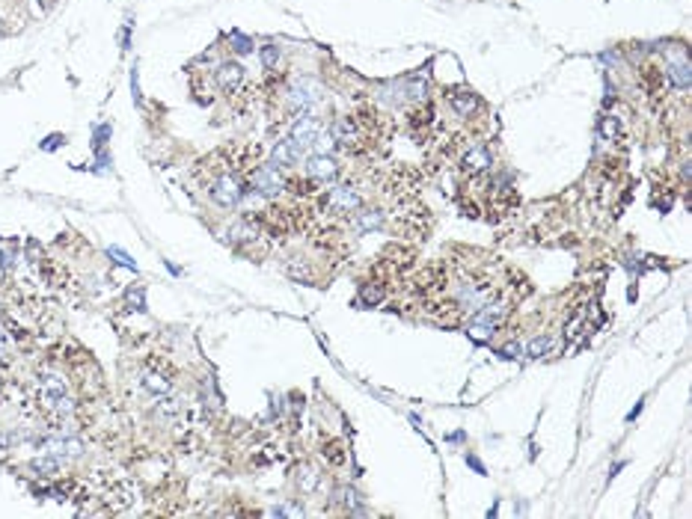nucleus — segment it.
<instances>
[{"mask_svg": "<svg viewBox=\"0 0 692 519\" xmlns=\"http://www.w3.org/2000/svg\"><path fill=\"white\" fill-rule=\"evenodd\" d=\"M378 134H381V116L372 104H363L360 110H354L345 119H339L336 125V143H339L348 155H365L378 146Z\"/></svg>", "mask_w": 692, "mask_h": 519, "instance_id": "1", "label": "nucleus"}, {"mask_svg": "<svg viewBox=\"0 0 692 519\" xmlns=\"http://www.w3.org/2000/svg\"><path fill=\"white\" fill-rule=\"evenodd\" d=\"M134 496H137V490H134V484L128 481V478H119V475H102V478H95V484H93V493L86 496V498H93L95 502V507L90 513H122V511H128V507L134 505Z\"/></svg>", "mask_w": 692, "mask_h": 519, "instance_id": "2", "label": "nucleus"}, {"mask_svg": "<svg viewBox=\"0 0 692 519\" xmlns=\"http://www.w3.org/2000/svg\"><path fill=\"white\" fill-rule=\"evenodd\" d=\"M363 208V193L354 184H336L333 190L321 196V217H327L330 223H342V219L354 217Z\"/></svg>", "mask_w": 692, "mask_h": 519, "instance_id": "3", "label": "nucleus"}, {"mask_svg": "<svg viewBox=\"0 0 692 519\" xmlns=\"http://www.w3.org/2000/svg\"><path fill=\"white\" fill-rule=\"evenodd\" d=\"M205 187H209V199L217 208H235L244 199V193L250 190L247 178L238 175V173H220V175H214Z\"/></svg>", "mask_w": 692, "mask_h": 519, "instance_id": "4", "label": "nucleus"}, {"mask_svg": "<svg viewBox=\"0 0 692 519\" xmlns=\"http://www.w3.org/2000/svg\"><path fill=\"white\" fill-rule=\"evenodd\" d=\"M229 237H232V244L238 246V253H244V255L262 258L265 253H268V241H265V232H262V226L256 223L253 217H244L241 223H235V226L229 228Z\"/></svg>", "mask_w": 692, "mask_h": 519, "instance_id": "5", "label": "nucleus"}, {"mask_svg": "<svg viewBox=\"0 0 692 519\" xmlns=\"http://www.w3.org/2000/svg\"><path fill=\"white\" fill-rule=\"evenodd\" d=\"M140 383H143V389L149 395H157V398L170 395L173 386H175L170 362H164V359H146L143 371H140Z\"/></svg>", "mask_w": 692, "mask_h": 519, "instance_id": "6", "label": "nucleus"}, {"mask_svg": "<svg viewBox=\"0 0 692 519\" xmlns=\"http://www.w3.org/2000/svg\"><path fill=\"white\" fill-rule=\"evenodd\" d=\"M247 184H250V190L259 193V196H280L282 187H285V175H282V169L271 161V164L256 166L250 173V178H247Z\"/></svg>", "mask_w": 692, "mask_h": 519, "instance_id": "7", "label": "nucleus"}, {"mask_svg": "<svg viewBox=\"0 0 692 519\" xmlns=\"http://www.w3.org/2000/svg\"><path fill=\"white\" fill-rule=\"evenodd\" d=\"M321 131H324V119H318V116H312L309 110H303V113L294 119L291 122V131H289V139L294 146L300 148V152L306 155L309 148L315 146V139L321 137Z\"/></svg>", "mask_w": 692, "mask_h": 519, "instance_id": "8", "label": "nucleus"}, {"mask_svg": "<svg viewBox=\"0 0 692 519\" xmlns=\"http://www.w3.org/2000/svg\"><path fill=\"white\" fill-rule=\"evenodd\" d=\"M211 77H214V86L220 89L223 95H238L241 89H244V84H247V72H244V66H238V63L217 66V72Z\"/></svg>", "mask_w": 692, "mask_h": 519, "instance_id": "9", "label": "nucleus"}, {"mask_svg": "<svg viewBox=\"0 0 692 519\" xmlns=\"http://www.w3.org/2000/svg\"><path fill=\"white\" fill-rule=\"evenodd\" d=\"M461 173L470 175V178H481L488 169L493 166V157L488 152V146H470L467 152L461 155Z\"/></svg>", "mask_w": 692, "mask_h": 519, "instance_id": "10", "label": "nucleus"}, {"mask_svg": "<svg viewBox=\"0 0 692 519\" xmlns=\"http://www.w3.org/2000/svg\"><path fill=\"white\" fill-rule=\"evenodd\" d=\"M303 173H306V178L324 184V182H333V178L339 175V164H336L330 155H306Z\"/></svg>", "mask_w": 692, "mask_h": 519, "instance_id": "11", "label": "nucleus"}, {"mask_svg": "<svg viewBox=\"0 0 692 519\" xmlns=\"http://www.w3.org/2000/svg\"><path fill=\"white\" fill-rule=\"evenodd\" d=\"M662 75H666V81H671L677 89H686L689 86V59H686V54L680 51V48L669 57L666 72H662Z\"/></svg>", "mask_w": 692, "mask_h": 519, "instance_id": "12", "label": "nucleus"}, {"mask_svg": "<svg viewBox=\"0 0 692 519\" xmlns=\"http://www.w3.org/2000/svg\"><path fill=\"white\" fill-rule=\"evenodd\" d=\"M449 104H452V110L458 116H470V113H476V107H479V95L472 92V89H467V86H458V89H449Z\"/></svg>", "mask_w": 692, "mask_h": 519, "instance_id": "13", "label": "nucleus"}, {"mask_svg": "<svg viewBox=\"0 0 692 519\" xmlns=\"http://www.w3.org/2000/svg\"><path fill=\"white\" fill-rule=\"evenodd\" d=\"M351 226H354V232H357V235L378 232V228L383 226V211H381V208H360V211L354 214Z\"/></svg>", "mask_w": 692, "mask_h": 519, "instance_id": "14", "label": "nucleus"}, {"mask_svg": "<svg viewBox=\"0 0 692 519\" xmlns=\"http://www.w3.org/2000/svg\"><path fill=\"white\" fill-rule=\"evenodd\" d=\"M42 448H45V454H54V457L57 454H63V457H81L84 454V445L72 436H51L42 442Z\"/></svg>", "mask_w": 692, "mask_h": 519, "instance_id": "15", "label": "nucleus"}, {"mask_svg": "<svg viewBox=\"0 0 692 519\" xmlns=\"http://www.w3.org/2000/svg\"><path fill=\"white\" fill-rule=\"evenodd\" d=\"M36 264H39V276H42L51 288H63L68 282V271L60 262H54V258H39Z\"/></svg>", "mask_w": 692, "mask_h": 519, "instance_id": "16", "label": "nucleus"}, {"mask_svg": "<svg viewBox=\"0 0 692 519\" xmlns=\"http://www.w3.org/2000/svg\"><path fill=\"white\" fill-rule=\"evenodd\" d=\"M303 157H306V155L300 152L298 146L291 143L289 137L280 139V143H276V148H273V164L280 166V169H282V166H294V164H300Z\"/></svg>", "mask_w": 692, "mask_h": 519, "instance_id": "17", "label": "nucleus"}, {"mask_svg": "<svg viewBox=\"0 0 692 519\" xmlns=\"http://www.w3.org/2000/svg\"><path fill=\"white\" fill-rule=\"evenodd\" d=\"M324 460H327L330 466H336V469H339V466H345V460H348V451H345V442H342V439H327V442H324Z\"/></svg>", "mask_w": 692, "mask_h": 519, "instance_id": "18", "label": "nucleus"}, {"mask_svg": "<svg viewBox=\"0 0 692 519\" xmlns=\"http://www.w3.org/2000/svg\"><path fill=\"white\" fill-rule=\"evenodd\" d=\"M383 297H387V288H383V282H365L360 288V303L369 306V309L372 306H381Z\"/></svg>", "mask_w": 692, "mask_h": 519, "instance_id": "19", "label": "nucleus"}, {"mask_svg": "<svg viewBox=\"0 0 692 519\" xmlns=\"http://www.w3.org/2000/svg\"><path fill=\"white\" fill-rule=\"evenodd\" d=\"M294 484H298L300 493H312L315 487H318V472H315L312 466H300L298 469V478H294Z\"/></svg>", "mask_w": 692, "mask_h": 519, "instance_id": "20", "label": "nucleus"}, {"mask_svg": "<svg viewBox=\"0 0 692 519\" xmlns=\"http://www.w3.org/2000/svg\"><path fill=\"white\" fill-rule=\"evenodd\" d=\"M30 469H33L39 478H51V475H57L60 463H57L54 454H45V457H36V460H30Z\"/></svg>", "mask_w": 692, "mask_h": 519, "instance_id": "21", "label": "nucleus"}, {"mask_svg": "<svg viewBox=\"0 0 692 519\" xmlns=\"http://www.w3.org/2000/svg\"><path fill=\"white\" fill-rule=\"evenodd\" d=\"M125 309H128V312H146V291H143V285H131L125 291Z\"/></svg>", "mask_w": 692, "mask_h": 519, "instance_id": "22", "label": "nucleus"}, {"mask_svg": "<svg viewBox=\"0 0 692 519\" xmlns=\"http://www.w3.org/2000/svg\"><path fill=\"white\" fill-rule=\"evenodd\" d=\"M597 134L603 139H609V143H615V139L621 137V122H618L615 116H603L600 125H597Z\"/></svg>", "mask_w": 692, "mask_h": 519, "instance_id": "23", "label": "nucleus"}, {"mask_svg": "<svg viewBox=\"0 0 692 519\" xmlns=\"http://www.w3.org/2000/svg\"><path fill=\"white\" fill-rule=\"evenodd\" d=\"M550 347H552V338H550V335H538V338H532V342H529L526 356H529V359H541L544 353L550 351Z\"/></svg>", "mask_w": 692, "mask_h": 519, "instance_id": "24", "label": "nucleus"}, {"mask_svg": "<svg viewBox=\"0 0 692 519\" xmlns=\"http://www.w3.org/2000/svg\"><path fill=\"white\" fill-rule=\"evenodd\" d=\"M280 59H282V54H280V48L276 45H265L262 48V66L268 68V72H276V68H280Z\"/></svg>", "mask_w": 692, "mask_h": 519, "instance_id": "25", "label": "nucleus"}, {"mask_svg": "<svg viewBox=\"0 0 692 519\" xmlns=\"http://www.w3.org/2000/svg\"><path fill=\"white\" fill-rule=\"evenodd\" d=\"M232 51L235 54H250L253 51V42H250V39H247V36H241V33H232Z\"/></svg>", "mask_w": 692, "mask_h": 519, "instance_id": "26", "label": "nucleus"}, {"mask_svg": "<svg viewBox=\"0 0 692 519\" xmlns=\"http://www.w3.org/2000/svg\"><path fill=\"white\" fill-rule=\"evenodd\" d=\"M107 253H110V258H116V264H122V267H128V271H137V264L131 262V255H128V253H122V249H116V246H110V249H107Z\"/></svg>", "mask_w": 692, "mask_h": 519, "instance_id": "27", "label": "nucleus"}, {"mask_svg": "<svg viewBox=\"0 0 692 519\" xmlns=\"http://www.w3.org/2000/svg\"><path fill=\"white\" fill-rule=\"evenodd\" d=\"M60 146H63V134H51V137L42 139V148H45V152H54V148H60Z\"/></svg>", "mask_w": 692, "mask_h": 519, "instance_id": "28", "label": "nucleus"}, {"mask_svg": "<svg viewBox=\"0 0 692 519\" xmlns=\"http://www.w3.org/2000/svg\"><path fill=\"white\" fill-rule=\"evenodd\" d=\"M303 511L300 507H291V505H285V507H273V516H300Z\"/></svg>", "mask_w": 692, "mask_h": 519, "instance_id": "29", "label": "nucleus"}, {"mask_svg": "<svg viewBox=\"0 0 692 519\" xmlns=\"http://www.w3.org/2000/svg\"><path fill=\"white\" fill-rule=\"evenodd\" d=\"M107 134H110V128L102 125V128L95 131V137H93V146H95V148H102V146H104V139H107Z\"/></svg>", "mask_w": 692, "mask_h": 519, "instance_id": "30", "label": "nucleus"}, {"mask_svg": "<svg viewBox=\"0 0 692 519\" xmlns=\"http://www.w3.org/2000/svg\"><path fill=\"white\" fill-rule=\"evenodd\" d=\"M57 3V0H39V6H42V9H51Z\"/></svg>", "mask_w": 692, "mask_h": 519, "instance_id": "31", "label": "nucleus"}, {"mask_svg": "<svg viewBox=\"0 0 692 519\" xmlns=\"http://www.w3.org/2000/svg\"><path fill=\"white\" fill-rule=\"evenodd\" d=\"M6 351V335H3V329H0V353Z\"/></svg>", "mask_w": 692, "mask_h": 519, "instance_id": "32", "label": "nucleus"}, {"mask_svg": "<svg viewBox=\"0 0 692 519\" xmlns=\"http://www.w3.org/2000/svg\"><path fill=\"white\" fill-rule=\"evenodd\" d=\"M0 27H3V18H0Z\"/></svg>", "mask_w": 692, "mask_h": 519, "instance_id": "33", "label": "nucleus"}]
</instances>
